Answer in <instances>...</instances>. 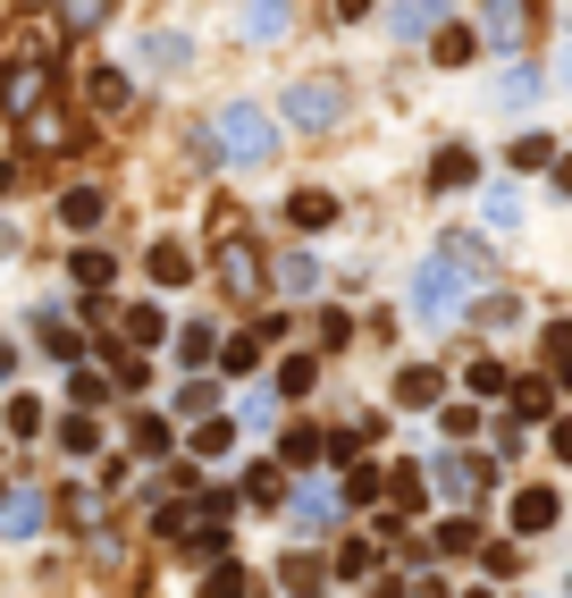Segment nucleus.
<instances>
[{
	"label": "nucleus",
	"instance_id": "32",
	"mask_svg": "<svg viewBox=\"0 0 572 598\" xmlns=\"http://www.w3.org/2000/svg\"><path fill=\"white\" fill-rule=\"evenodd\" d=\"M85 94H93L101 110H127V77H118V68H93V85H85Z\"/></svg>",
	"mask_w": 572,
	"mask_h": 598
},
{
	"label": "nucleus",
	"instance_id": "35",
	"mask_svg": "<svg viewBox=\"0 0 572 598\" xmlns=\"http://www.w3.org/2000/svg\"><path fill=\"white\" fill-rule=\"evenodd\" d=\"M42 346H51L59 363H77V354H85V337H77V329H68V321H42Z\"/></svg>",
	"mask_w": 572,
	"mask_h": 598
},
{
	"label": "nucleus",
	"instance_id": "47",
	"mask_svg": "<svg viewBox=\"0 0 572 598\" xmlns=\"http://www.w3.org/2000/svg\"><path fill=\"white\" fill-rule=\"evenodd\" d=\"M548 455H564V463H572V413H555V430H548Z\"/></svg>",
	"mask_w": 572,
	"mask_h": 598
},
{
	"label": "nucleus",
	"instance_id": "12",
	"mask_svg": "<svg viewBox=\"0 0 572 598\" xmlns=\"http://www.w3.org/2000/svg\"><path fill=\"white\" fill-rule=\"evenodd\" d=\"M42 94H51V77H42V68H18V77H9V94H0V110L34 118V110H42Z\"/></svg>",
	"mask_w": 572,
	"mask_h": 598
},
{
	"label": "nucleus",
	"instance_id": "24",
	"mask_svg": "<svg viewBox=\"0 0 572 598\" xmlns=\"http://www.w3.org/2000/svg\"><path fill=\"white\" fill-rule=\"evenodd\" d=\"M463 380H472V396H514V371L496 363V354H489V363H472Z\"/></svg>",
	"mask_w": 572,
	"mask_h": 598
},
{
	"label": "nucleus",
	"instance_id": "5",
	"mask_svg": "<svg viewBox=\"0 0 572 598\" xmlns=\"http://www.w3.org/2000/svg\"><path fill=\"white\" fill-rule=\"evenodd\" d=\"M396 42H421V35H446V0H396Z\"/></svg>",
	"mask_w": 572,
	"mask_h": 598
},
{
	"label": "nucleus",
	"instance_id": "46",
	"mask_svg": "<svg viewBox=\"0 0 572 598\" xmlns=\"http://www.w3.org/2000/svg\"><path fill=\"white\" fill-rule=\"evenodd\" d=\"M262 363V337H228V371H253Z\"/></svg>",
	"mask_w": 572,
	"mask_h": 598
},
{
	"label": "nucleus",
	"instance_id": "52",
	"mask_svg": "<svg viewBox=\"0 0 572 598\" xmlns=\"http://www.w3.org/2000/svg\"><path fill=\"white\" fill-rule=\"evenodd\" d=\"M371 598H404V590H396V581H379V590H371Z\"/></svg>",
	"mask_w": 572,
	"mask_h": 598
},
{
	"label": "nucleus",
	"instance_id": "9",
	"mask_svg": "<svg viewBox=\"0 0 572 598\" xmlns=\"http://www.w3.org/2000/svg\"><path fill=\"white\" fill-rule=\"evenodd\" d=\"M387 498H396V514H387V522L421 514V498H430V472H421V463H396V472H387Z\"/></svg>",
	"mask_w": 572,
	"mask_h": 598
},
{
	"label": "nucleus",
	"instance_id": "19",
	"mask_svg": "<svg viewBox=\"0 0 572 598\" xmlns=\"http://www.w3.org/2000/svg\"><path fill=\"white\" fill-rule=\"evenodd\" d=\"M278 287L286 295H312V287H320V262H312V253H278Z\"/></svg>",
	"mask_w": 572,
	"mask_h": 598
},
{
	"label": "nucleus",
	"instance_id": "11",
	"mask_svg": "<svg viewBox=\"0 0 572 598\" xmlns=\"http://www.w3.org/2000/svg\"><path fill=\"white\" fill-rule=\"evenodd\" d=\"M480 26H489L496 51H522V0H489V9H480Z\"/></svg>",
	"mask_w": 572,
	"mask_h": 598
},
{
	"label": "nucleus",
	"instance_id": "37",
	"mask_svg": "<svg viewBox=\"0 0 572 598\" xmlns=\"http://www.w3.org/2000/svg\"><path fill=\"white\" fill-rule=\"evenodd\" d=\"M320 565H312V557H286V590H295V598H312V590H320Z\"/></svg>",
	"mask_w": 572,
	"mask_h": 598
},
{
	"label": "nucleus",
	"instance_id": "48",
	"mask_svg": "<svg viewBox=\"0 0 572 598\" xmlns=\"http://www.w3.org/2000/svg\"><path fill=\"white\" fill-rule=\"evenodd\" d=\"M9 371H18V346H9V337H0V380H9Z\"/></svg>",
	"mask_w": 572,
	"mask_h": 598
},
{
	"label": "nucleus",
	"instance_id": "28",
	"mask_svg": "<svg viewBox=\"0 0 572 598\" xmlns=\"http://www.w3.org/2000/svg\"><path fill=\"white\" fill-rule=\"evenodd\" d=\"M101 9H110V0H59V26H68V35H93Z\"/></svg>",
	"mask_w": 572,
	"mask_h": 598
},
{
	"label": "nucleus",
	"instance_id": "30",
	"mask_svg": "<svg viewBox=\"0 0 572 598\" xmlns=\"http://www.w3.org/2000/svg\"><path fill=\"white\" fill-rule=\"evenodd\" d=\"M548 371L572 388V321H555V329H548Z\"/></svg>",
	"mask_w": 572,
	"mask_h": 598
},
{
	"label": "nucleus",
	"instance_id": "15",
	"mask_svg": "<svg viewBox=\"0 0 572 598\" xmlns=\"http://www.w3.org/2000/svg\"><path fill=\"white\" fill-rule=\"evenodd\" d=\"M59 219L68 228H101V186H68L59 194Z\"/></svg>",
	"mask_w": 572,
	"mask_h": 598
},
{
	"label": "nucleus",
	"instance_id": "20",
	"mask_svg": "<svg viewBox=\"0 0 572 598\" xmlns=\"http://www.w3.org/2000/svg\"><path fill=\"white\" fill-rule=\"evenodd\" d=\"M269 388H278V396H304V388H320V363H312V354H286Z\"/></svg>",
	"mask_w": 572,
	"mask_h": 598
},
{
	"label": "nucleus",
	"instance_id": "10",
	"mask_svg": "<svg viewBox=\"0 0 572 598\" xmlns=\"http://www.w3.org/2000/svg\"><path fill=\"white\" fill-rule=\"evenodd\" d=\"M286 219H295V228H328V219H337V194L295 186V194H286Z\"/></svg>",
	"mask_w": 572,
	"mask_h": 598
},
{
	"label": "nucleus",
	"instance_id": "42",
	"mask_svg": "<svg viewBox=\"0 0 572 598\" xmlns=\"http://www.w3.org/2000/svg\"><path fill=\"white\" fill-rule=\"evenodd\" d=\"M210 405H219V388H210V380H186V388H177V413H210Z\"/></svg>",
	"mask_w": 572,
	"mask_h": 598
},
{
	"label": "nucleus",
	"instance_id": "41",
	"mask_svg": "<svg viewBox=\"0 0 572 598\" xmlns=\"http://www.w3.org/2000/svg\"><path fill=\"white\" fill-rule=\"evenodd\" d=\"M160 329H169V321H160V312H152V304H135V312H127V337H135V346H152Z\"/></svg>",
	"mask_w": 572,
	"mask_h": 598
},
{
	"label": "nucleus",
	"instance_id": "39",
	"mask_svg": "<svg viewBox=\"0 0 572 598\" xmlns=\"http://www.w3.org/2000/svg\"><path fill=\"white\" fill-rule=\"evenodd\" d=\"M438 548H446V557H463V548H480V522H472V514H455V522L438 531Z\"/></svg>",
	"mask_w": 572,
	"mask_h": 598
},
{
	"label": "nucleus",
	"instance_id": "6",
	"mask_svg": "<svg viewBox=\"0 0 572 598\" xmlns=\"http://www.w3.org/2000/svg\"><path fill=\"white\" fill-rule=\"evenodd\" d=\"M245 35L253 42H286V35H295V0H253V9H245Z\"/></svg>",
	"mask_w": 572,
	"mask_h": 598
},
{
	"label": "nucleus",
	"instance_id": "34",
	"mask_svg": "<svg viewBox=\"0 0 572 598\" xmlns=\"http://www.w3.org/2000/svg\"><path fill=\"white\" fill-rule=\"evenodd\" d=\"M555 160H564V153H555L548 136H522V144H514V169H555Z\"/></svg>",
	"mask_w": 572,
	"mask_h": 598
},
{
	"label": "nucleus",
	"instance_id": "36",
	"mask_svg": "<svg viewBox=\"0 0 572 598\" xmlns=\"http://www.w3.org/2000/svg\"><path fill=\"white\" fill-rule=\"evenodd\" d=\"M228 447H236V422H203L194 430V455H228Z\"/></svg>",
	"mask_w": 572,
	"mask_h": 598
},
{
	"label": "nucleus",
	"instance_id": "25",
	"mask_svg": "<svg viewBox=\"0 0 572 598\" xmlns=\"http://www.w3.org/2000/svg\"><path fill=\"white\" fill-rule=\"evenodd\" d=\"M514 413H522V422L555 413V388H548V380H514Z\"/></svg>",
	"mask_w": 572,
	"mask_h": 598
},
{
	"label": "nucleus",
	"instance_id": "2",
	"mask_svg": "<svg viewBox=\"0 0 572 598\" xmlns=\"http://www.w3.org/2000/svg\"><path fill=\"white\" fill-rule=\"evenodd\" d=\"M345 118V85L337 77H304V85H286V127H304V136H328Z\"/></svg>",
	"mask_w": 572,
	"mask_h": 598
},
{
	"label": "nucleus",
	"instance_id": "38",
	"mask_svg": "<svg viewBox=\"0 0 572 598\" xmlns=\"http://www.w3.org/2000/svg\"><path fill=\"white\" fill-rule=\"evenodd\" d=\"M430 51H438V68H463V59H472V35H463V26H446Z\"/></svg>",
	"mask_w": 572,
	"mask_h": 598
},
{
	"label": "nucleus",
	"instance_id": "4",
	"mask_svg": "<svg viewBox=\"0 0 572 598\" xmlns=\"http://www.w3.org/2000/svg\"><path fill=\"white\" fill-rule=\"evenodd\" d=\"M286 514L304 522V531H337V489L304 481V489H295V498H286Z\"/></svg>",
	"mask_w": 572,
	"mask_h": 598
},
{
	"label": "nucleus",
	"instance_id": "31",
	"mask_svg": "<svg viewBox=\"0 0 572 598\" xmlns=\"http://www.w3.org/2000/svg\"><path fill=\"white\" fill-rule=\"evenodd\" d=\"M68 271H77L85 287H110V271H118V262H110V253H101V245H85L77 262H68Z\"/></svg>",
	"mask_w": 572,
	"mask_h": 598
},
{
	"label": "nucleus",
	"instance_id": "49",
	"mask_svg": "<svg viewBox=\"0 0 572 598\" xmlns=\"http://www.w3.org/2000/svg\"><path fill=\"white\" fill-rule=\"evenodd\" d=\"M555 194H572V160H555Z\"/></svg>",
	"mask_w": 572,
	"mask_h": 598
},
{
	"label": "nucleus",
	"instance_id": "53",
	"mask_svg": "<svg viewBox=\"0 0 572 598\" xmlns=\"http://www.w3.org/2000/svg\"><path fill=\"white\" fill-rule=\"evenodd\" d=\"M564 85H572V51H564Z\"/></svg>",
	"mask_w": 572,
	"mask_h": 598
},
{
	"label": "nucleus",
	"instance_id": "29",
	"mask_svg": "<svg viewBox=\"0 0 572 598\" xmlns=\"http://www.w3.org/2000/svg\"><path fill=\"white\" fill-rule=\"evenodd\" d=\"M135 455H169V422L160 413H135Z\"/></svg>",
	"mask_w": 572,
	"mask_h": 598
},
{
	"label": "nucleus",
	"instance_id": "1",
	"mask_svg": "<svg viewBox=\"0 0 572 598\" xmlns=\"http://www.w3.org/2000/svg\"><path fill=\"white\" fill-rule=\"evenodd\" d=\"M210 144H219L236 169H269V160H278V127H269V110H253V101H219V110H210Z\"/></svg>",
	"mask_w": 572,
	"mask_h": 598
},
{
	"label": "nucleus",
	"instance_id": "18",
	"mask_svg": "<svg viewBox=\"0 0 572 598\" xmlns=\"http://www.w3.org/2000/svg\"><path fill=\"white\" fill-rule=\"evenodd\" d=\"M203 598H253V574H245V565H210V574H203Z\"/></svg>",
	"mask_w": 572,
	"mask_h": 598
},
{
	"label": "nucleus",
	"instance_id": "26",
	"mask_svg": "<svg viewBox=\"0 0 572 598\" xmlns=\"http://www.w3.org/2000/svg\"><path fill=\"white\" fill-rule=\"evenodd\" d=\"M59 447H68V455H93V447H101L93 413H68V422H59Z\"/></svg>",
	"mask_w": 572,
	"mask_h": 598
},
{
	"label": "nucleus",
	"instance_id": "17",
	"mask_svg": "<svg viewBox=\"0 0 572 598\" xmlns=\"http://www.w3.org/2000/svg\"><path fill=\"white\" fill-rule=\"evenodd\" d=\"M194 278V253L186 245H152V287H186Z\"/></svg>",
	"mask_w": 572,
	"mask_h": 598
},
{
	"label": "nucleus",
	"instance_id": "8",
	"mask_svg": "<svg viewBox=\"0 0 572 598\" xmlns=\"http://www.w3.org/2000/svg\"><path fill=\"white\" fill-rule=\"evenodd\" d=\"M438 396H446V371H430V363L396 371V405H438Z\"/></svg>",
	"mask_w": 572,
	"mask_h": 598
},
{
	"label": "nucleus",
	"instance_id": "13",
	"mask_svg": "<svg viewBox=\"0 0 572 598\" xmlns=\"http://www.w3.org/2000/svg\"><path fill=\"white\" fill-rule=\"evenodd\" d=\"M186 35H160V26H152V35H144V68H160V77H177V68H186Z\"/></svg>",
	"mask_w": 572,
	"mask_h": 598
},
{
	"label": "nucleus",
	"instance_id": "33",
	"mask_svg": "<svg viewBox=\"0 0 572 598\" xmlns=\"http://www.w3.org/2000/svg\"><path fill=\"white\" fill-rule=\"evenodd\" d=\"M472 321H489V329H514V321H522V304H514V295H480V304H472Z\"/></svg>",
	"mask_w": 572,
	"mask_h": 598
},
{
	"label": "nucleus",
	"instance_id": "40",
	"mask_svg": "<svg viewBox=\"0 0 572 598\" xmlns=\"http://www.w3.org/2000/svg\"><path fill=\"white\" fill-rule=\"evenodd\" d=\"M379 472H371V463H354V472H345V498H354V506H371V498H379Z\"/></svg>",
	"mask_w": 572,
	"mask_h": 598
},
{
	"label": "nucleus",
	"instance_id": "43",
	"mask_svg": "<svg viewBox=\"0 0 572 598\" xmlns=\"http://www.w3.org/2000/svg\"><path fill=\"white\" fill-rule=\"evenodd\" d=\"M531 94H539V77H531V68H514V77L496 85V101H505V110H522V101H531Z\"/></svg>",
	"mask_w": 572,
	"mask_h": 598
},
{
	"label": "nucleus",
	"instance_id": "7",
	"mask_svg": "<svg viewBox=\"0 0 572 598\" xmlns=\"http://www.w3.org/2000/svg\"><path fill=\"white\" fill-rule=\"evenodd\" d=\"M219 278L253 304V295H262V253H253V245H219Z\"/></svg>",
	"mask_w": 572,
	"mask_h": 598
},
{
	"label": "nucleus",
	"instance_id": "51",
	"mask_svg": "<svg viewBox=\"0 0 572 598\" xmlns=\"http://www.w3.org/2000/svg\"><path fill=\"white\" fill-rule=\"evenodd\" d=\"M9 186H18V169H9V160H0V194H9Z\"/></svg>",
	"mask_w": 572,
	"mask_h": 598
},
{
	"label": "nucleus",
	"instance_id": "50",
	"mask_svg": "<svg viewBox=\"0 0 572 598\" xmlns=\"http://www.w3.org/2000/svg\"><path fill=\"white\" fill-rule=\"evenodd\" d=\"M337 9H345V18H363V9H371V0H337Z\"/></svg>",
	"mask_w": 572,
	"mask_h": 598
},
{
	"label": "nucleus",
	"instance_id": "23",
	"mask_svg": "<svg viewBox=\"0 0 572 598\" xmlns=\"http://www.w3.org/2000/svg\"><path fill=\"white\" fill-rule=\"evenodd\" d=\"M430 186H472V153H463V144H446V153L430 160Z\"/></svg>",
	"mask_w": 572,
	"mask_h": 598
},
{
	"label": "nucleus",
	"instance_id": "27",
	"mask_svg": "<svg viewBox=\"0 0 572 598\" xmlns=\"http://www.w3.org/2000/svg\"><path fill=\"white\" fill-rule=\"evenodd\" d=\"M278 455H286V463H320V455H328V439H320V430H286Z\"/></svg>",
	"mask_w": 572,
	"mask_h": 598
},
{
	"label": "nucleus",
	"instance_id": "22",
	"mask_svg": "<svg viewBox=\"0 0 572 598\" xmlns=\"http://www.w3.org/2000/svg\"><path fill=\"white\" fill-rule=\"evenodd\" d=\"M371 574H379V548H371V540H345L337 548V581H371Z\"/></svg>",
	"mask_w": 572,
	"mask_h": 598
},
{
	"label": "nucleus",
	"instance_id": "16",
	"mask_svg": "<svg viewBox=\"0 0 572 598\" xmlns=\"http://www.w3.org/2000/svg\"><path fill=\"white\" fill-rule=\"evenodd\" d=\"M42 522V489H9L0 498V531H34Z\"/></svg>",
	"mask_w": 572,
	"mask_h": 598
},
{
	"label": "nucleus",
	"instance_id": "21",
	"mask_svg": "<svg viewBox=\"0 0 572 598\" xmlns=\"http://www.w3.org/2000/svg\"><path fill=\"white\" fill-rule=\"evenodd\" d=\"M245 498L253 506H286V472H278V463H253V472H245Z\"/></svg>",
	"mask_w": 572,
	"mask_h": 598
},
{
	"label": "nucleus",
	"instance_id": "44",
	"mask_svg": "<svg viewBox=\"0 0 572 598\" xmlns=\"http://www.w3.org/2000/svg\"><path fill=\"white\" fill-rule=\"evenodd\" d=\"M438 489H446V498H463V489H472V463L446 455V463H438Z\"/></svg>",
	"mask_w": 572,
	"mask_h": 598
},
{
	"label": "nucleus",
	"instance_id": "45",
	"mask_svg": "<svg viewBox=\"0 0 572 598\" xmlns=\"http://www.w3.org/2000/svg\"><path fill=\"white\" fill-rule=\"evenodd\" d=\"M9 430H18V439H34V430H42V405H34V396H18V405H9Z\"/></svg>",
	"mask_w": 572,
	"mask_h": 598
},
{
	"label": "nucleus",
	"instance_id": "3",
	"mask_svg": "<svg viewBox=\"0 0 572 598\" xmlns=\"http://www.w3.org/2000/svg\"><path fill=\"white\" fill-rule=\"evenodd\" d=\"M455 295H463L455 262H421V271H413V312H421V321H463Z\"/></svg>",
	"mask_w": 572,
	"mask_h": 598
},
{
	"label": "nucleus",
	"instance_id": "14",
	"mask_svg": "<svg viewBox=\"0 0 572 598\" xmlns=\"http://www.w3.org/2000/svg\"><path fill=\"white\" fill-rule=\"evenodd\" d=\"M555 514H564V506H555V489H522V498H514V531H548Z\"/></svg>",
	"mask_w": 572,
	"mask_h": 598
}]
</instances>
